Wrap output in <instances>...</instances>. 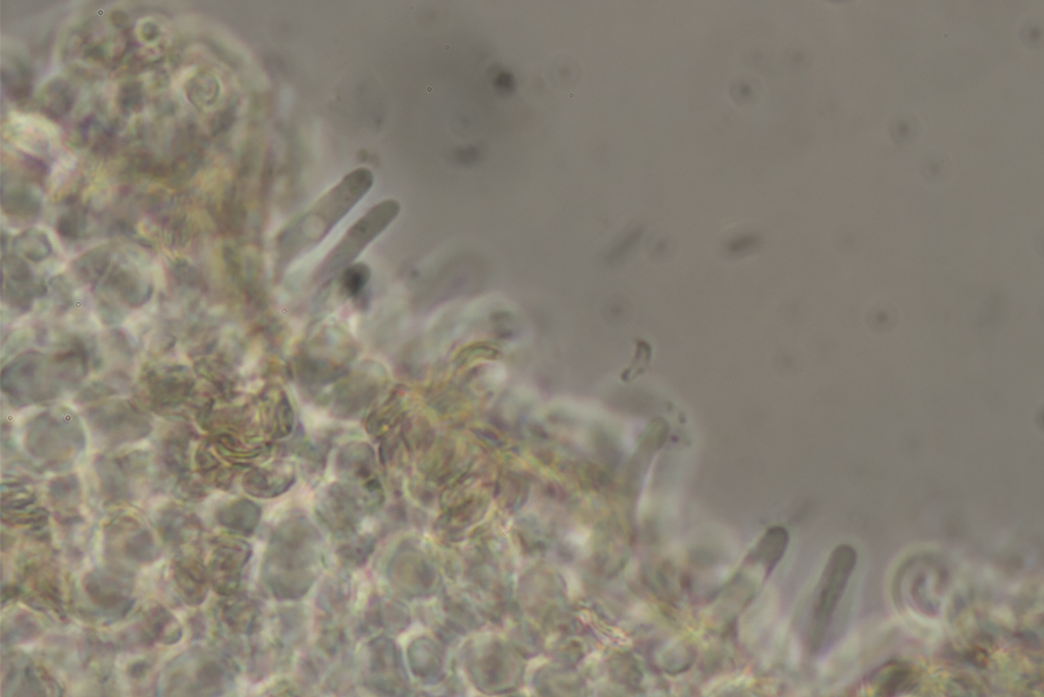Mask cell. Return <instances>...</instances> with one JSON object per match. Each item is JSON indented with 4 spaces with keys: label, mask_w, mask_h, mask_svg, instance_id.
I'll use <instances>...</instances> for the list:
<instances>
[{
    "label": "cell",
    "mask_w": 1044,
    "mask_h": 697,
    "mask_svg": "<svg viewBox=\"0 0 1044 697\" xmlns=\"http://www.w3.org/2000/svg\"><path fill=\"white\" fill-rule=\"evenodd\" d=\"M259 518L260 509L246 500L235 502L219 513L220 523L240 535H250L255 530Z\"/></svg>",
    "instance_id": "2e32d148"
},
{
    "label": "cell",
    "mask_w": 1044,
    "mask_h": 697,
    "mask_svg": "<svg viewBox=\"0 0 1044 697\" xmlns=\"http://www.w3.org/2000/svg\"><path fill=\"white\" fill-rule=\"evenodd\" d=\"M400 206L394 199H387L362 218L346 233L330 255L324 270L326 274L343 268L356 258L364 247L379 236L397 217Z\"/></svg>",
    "instance_id": "277c9868"
},
{
    "label": "cell",
    "mask_w": 1044,
    "mask_h": 697,
    "mask_svg": "<svg viewBox=\"0 0 1044 697\" xmlns=\"http://www.w3.org/2000/svg\"><path fill=\"white\" fill-rule=\"evenodd\" d=\"M371 277L370 269L362 264L349 266L342 275V286L345 292L354 296L358 294Z\"/></svg>",
    "instance_id": "ffe728a7"
},
{
    "label": "cell",
    "mask_w": 1044,
    "mask_h": 697,
    "mask_svg": "<svg viewBox=\"0 0 1044 697\" xmlns=\"http://www.w3.org/2000/svg\"><path fill=\"white\" fill-rule=\"evenodd\" d=\"M174 579L182 600L191 607L201 605L208 593L210 575L203 564L192 557H181L174 563Z\"/></svg>",
    "instance_id": "9c48e42d"
},
{
    "label": "cell",
    "mask_w": 1044,
    "mask_h": 697,
    "mask_svg": "<svg viewBox=\"0 0 1044 697\" xmlns=\"http://www.w3.org/2000/svg\"><path fill=\"white\" fill-rule=\"evenodd\" d=\"M374 184L369 169L360 168L345 176L320 201L289 225L281 234L280 250L288 256L320 242L361 201Z\"/></svg>",
    "instance_id": "7a4b0ae2"
},
{
    "label": "cell",
    "mask_w": 1044,
    "mask_h": 697,
    "mask_svg": "<svg viewBox=\"0 0 1044 697\" xmlns=\"http://www.w3.org/2000/svg\"><path fill=\"white\" fill-rule=\"evenodd\" d=\"M360 511L361 506L355 494L339 485L330 489L319 506V514L325 524L342 535L354 531L361 517Z\"/></svg>",
    "instance_id": "ba28073f"
},
{
    "label": "cell",
    "mask_w": 1044,
    "mask_h": 697,
    "mask_svg": "<svg viewBox=\"0 0 1044 697\" xmlns=\"http://www.w3.org/2000/svg\"><path fill=\"white\" fill-rule=\"evenodd\" d=\"M371 685L380 693L396 695L403 690L404 678L395 643L388 637L374 639L369 649Z\"/></svg>",
    "instance_id": "52a82bcc"
},
{
    "label": "cell",
    "mask_w": 1044,
    "mask_h": 697,
    "mask_svg": "<svg viewBox=\"0 0 1044 697\" xmlns=\"http://www.w3.org/2000/svg\"><path fill=\"white\" fill-rule=\"evenodd\" d=\"M295 479L294 472L287 467L259 469L248 474L245 488L248 493L258 497H276L287 491Z\"/></svg>",
    "instance_id": "4fadbf2b"
},
{
    "label": "cell",
    "mask_w": 1044,
    "mask_h": 697,
    "mask_svg": "<svg viewBox=\"0 0 1044 697\" xmlns=\"http://www.w3.org/2000/svg\"><path fill=\"white\" fill-rule=\"evenodd\" d=\"M856 565L857 553L849 544L839 545L831 553L820 579L813 606L809 630L811 651L816 652L821 646Z\"/></svg>",
    "instance_id": "3957f363"
},
{
    "label": "cell",
    "mask_w": 1044,
    "mask_h": 697,
    "mask_svg": "<svg viewBox=\"0 0 1044 697\" xmlns=\"http://www.w3.org/2000/svg\"><path fill=\"white\" fill-rule=\"evenodd\" d=\"M788 539L785 529L780 527L769 529L755 549V559L771 570L785 553Z\"/></svg>",
    "instance_id": "e0dca14e"
},
{
    "label": "cell",
    "mask_w": 1044,
    "mask_h": 697,
    "mask_svg": "<svg viewBox=\"0 0 1044 697\" xmlns=\"http://www.w3.org/2000/svg\"><path fill=\"white\" fill-rule=\"evenodd\" d=\"M21 623H22V625H23V628H21L22 626L20 625V627H19V630H20V631L22 630V636H23V637H25V636H27V635H25V634H27V633H26V632H24V629H25L24 627H25V626H26V625H27V624L29 623V621H26V622H25V619H23V621H22ZM36 629H37V628H26V630H28V631L32 632L33 634L35 633Z\"/></svg>",
    "instance_id": "7402d4cb"
},
{
    "label": "cell",
    "mask_w": 1044,
    "mask_h": 697,
    "mask_svg": "<svg viewBox=\"0 0 1044 697\" xmlns=\"http://www.w3.org/2000/svg\"><path fill=\"white\" fill-rule=\"evenodd\" d=\"M259 612L256 604L246 595L229 596L222 607V618L228 628L242 635L253 633L258 626Z\"/></svg>",
    "instance_id": "5bb4252c"
},
{
    "label": "cell",
    "mask_w": 1044,
    "mask_h": 697,
    "mask_svg": "<svg viewBox=\"0 0 1044 697\" xmlns=\"http://www.w3.org/2000/svg\"><path fill=\"white\" fill-rule=\"evenodd\" d=\"M114 546L115 550L112 551L116 558L138 565L152 563L159 554L151 535L139 528L125 531L121 540L116 539Z\"/></svg>",
    "instance_id": "7c38bea8"
},
{
    "label": "cell",
    "mask_w": 1044,
    "mask_h": 697,
    "mask_svg": "<svg viewBox=\"0 0 1044 697\" xmlns=\"http://www.w3.org/2000/svg\"><path fill=\"white\" fill-rule=\"evenodd\" d=\"M374 550L375 540L372 536H359L342 544L339 547L338 555L346 566L355 568L367 563Z\"/></svg>",
    "instance_id": "ac0fdd59"
},
{
    "label": "cell",
    "mask_w": 1044,
    "mask_h": 697,
    "mask_svg": "<svg viewBox=\"0 0 1044 697\" xmlns=\"http://www.w3.org/2000/svg\"><path fill=\"white\" fill-rule=\"evenodd\" d=\"M23 584L30 590V600L40 608H47L60 616L64 613L62 592L57 577L44 565H28Z\"/></svg>",
    "instance_id": "30bf717a"
},
{
    "label": "cell",
    "mask_w": 1044,
    "mask_h": 697,
    "mask_svg": "<svg viewBox=\"0 0 1044 697\" xmlns=\"http://www.w3.org/2000/svg\"><path fill=\"white\" fill-rule=\"evenodd\" d=\"M914 683V673L905 667H895L882 677L879 682L878 695L892 696L908 690Z\"/></svg>",
    "instance_id": "d6986e66"
},
{
    "label": "cell",
    "mask_w": 1044,
    "mask_h": 697,
    "mask_svg": "<svg viewBox=\"0 0 1044 697\" xmlns=\"http://www.w3.org/2000/svg\"><path fill=\"white\" fill-rule=\"evenodd\" d=\"M83 585L90 603L104 614L121 617L131 607V581L123 571H92Z\"/></svg>",
    "instance_id": "5b68a950"
},
{
    "label": "cell",
    "mask_w": 1044,
    "mask_h": 697,
    "mask_svg": "<svg viewBox=\"0 0 1044 697\" xmlns=\"http://www.w3.org/2000/svg\"><path fill=\"white\" fill-rule=\"evenodd\" d=\"M320 534L304 519L284 523L268 547L263 580L277 599L297 601L315 583L321 565Z\"/></svg>",
    "instance_id": "6da1fadb"
},
{
    "label": "cell",
    "mask_w": 1044,
    "mask_h": 697,
    "mask_svg": "<svg viewBox=\"0 0 1044 697\" xmlns=\"http://www.w3.org/2000/svg\"><path fill=\"white\" fill-rule=\"evenodd\" d=\"M137 634L139 641L146 646L155 642L175 644L182 637V628L168 610L155 607L146 613Z\"/></svg>",
    "instance_id": "8fae6325"
},
{
    "label": "cell",
    "mask_w": 1044,
    "mask_h": 697,
    "mask_svg": "<svg viewBox=\"0 0 1044 697\" xmlns=\"http://www.w3.org/2000/svg\"><path fill=\"white\" fill-rule=\"evenodd\" d=\"M228 679V667L225 661L203 660L195 671L194 680L190 684L188 692L193 695H217L223 691Z\"/></svg>",
    "instance_id": "9a60e30c"
},
{
    "label": "cell",
    "mask_w": 1044,
    "mask_h": 697,
    "mask_svg": "<svg viewBox=\"0 0 1044 697\" xmlns=\"http://www.w3.org/2000/svg\"><path fill=\"white\" fill-rule=\"evenodd\" d=\"M251 556L249 544L242 540H226L216 547L208 575L217 593L227 597L237 594L243 570Z\"/></svg>",
    "instance_id": "8992f818"
},
{
    "label": "cell",
    "mask_w": 1044,
    "mask_h": 697,
    "mask_svg": "<svg viewBox=\"0 0 1044 697\" xmlns=\"http://www.w3.org/2000/svg\"><path fill=\"white\" fill-rule=\"evenodd\" d=\"M150 666L147 662L140 661L132 664L129 668V674L133 678H142L148 673Z\"/></svg>",
    "instance_id": "44dd1931"
}]
</instances>
